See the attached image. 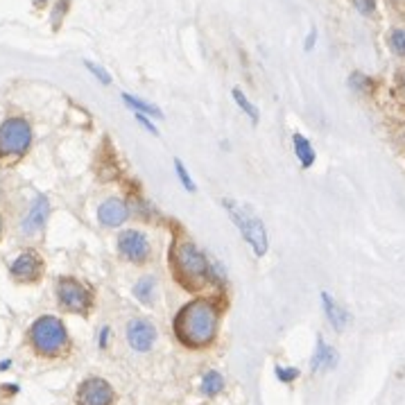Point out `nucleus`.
<instances>
[{
	"instance_id": "1",
	"label": "nucleus",
	"mask_w": 405,
	"mask_h": 405,
	"mask_svg": "<svg viewBox=\"0 0 405 405\" xmlns=\"http://www.w3.org/2000/svg\"><path fill=\"white\" fill-rule=\"evenodd\" d=\"M220 326V311L211 299H195L179 311L175 333L181 344L190 349H204L215 340Z\"/></svg>"
},
{
	"instance_id": "2",
	"label": "nucleus",
	"mask_w": 405,
	"mask_h": 405,
	"mask_svg": "<svg viewBox=\"0 0 405 405\" xmlns=\"http://www.w3.org/2000/svg\"><path fill=\"white\" fill-rule=\"evenodd\" d=\"M172 269L186 287H199L208 281V260L199 252L195 243L190 240H179L170 252Z\"/></svg>"
},
{
	"instance_id": "3",
	"label": "nucleus",
	"mask_w": 405,
	"mask_h": 405,
	"mask_svg": "<svg viewBox=\"0 0 405 405\" xmlns=\"http://www.w3.org/2000/svg\"><path fill=\"white\" fill-rule=\"evenodd\" d=\"M225 208L229 211L231 220L236 222L238 231L243 234V238L249 243V247L254 249V254L260 258L267 254V247H269V240H267V231L263 220H260L252 208L245 206V204H238L234 199H225L222 201Z\"/></svg>"
},
{
	"instance_id": "4",
	"label": "nucleus",
	"mask_w": 405,
	"mask_h": 405,
	"mask_svg": "<svg viewBox=\"0 0 405 405\" xmlns=\"http://www.w3.org/2000/svg\"><path fill=\"white\" fill-rule=\"evenodd\" d=\"M30 342L36 353L41 355H59L69 346V333L66 326L57 317H38L30 329Z\"/></svg>"
},
{
	"instance_id": "5",
	"label": "nucleus",
	"mask_w": 405,
	"mask_h": 405,
	"mask_svg": "<svg viewBox=\"0 0 405 405\" xmlns=\"http://www.w3.org/2000/svg\"><path fill=\"white\" fill-rule=\"evenodd\" d=\"M30 141L32 129L23 118H9L0 125V154H23Z\"/></svg>"
},
{
	"instance_id": "6",
	"label": "nucleus",
	"mask_w": 405,
	"mask_h": 405,
	"mask_svg": "<svg viewBox=\"0 0 405 405\" xmlns=\"http://www.w3.org/2000/svg\"><path fill=\"white\" fill-rule=\"evenodd\" d=\"M57 294H59V304L71 313H89L91 308V292L86 290L82 283H77L75 278H62L57 285Z\"/></svg>"
},
{
	"instance_id": "7",
	"label": "nucleus",
	"mask_w": 405,
	"mask_h": 405,
	"mask_svg": "<svg viewBox=\"0 0 405 405\" xmlns=\"http://www.w3.org/2000/svg\"><path fill=\"white\" fill-rule=\"evenodd\" d=\"M113 388L102 378H89L77 390V405H113Z\"/></svg>"
},
{
	"instance_id": "8",
	"label": "nucleus",
	"mask_w": 405,
	"mask_h": 405,
	"mask_svg": "<svg viewBox=\"0 0 405 405\" xmlns=\"http://www.w3.org/2000/svg\"><path fill=\"white\" fill-rule=\"evenodd\" d=\"M118 249L120 254L132 260V263H145L150 258V243L148 238L141 234L136 229H127L122 231L120 238H118Z\"/></svg>"
},
{
	"instance_id": "9",
	"label": "nucleus",
	"mask_w": 405,
	"mask_h": 405,
	"mask_svg": "<svg viewBox=\"0 0 405 405\" xmlns=\"http://www.w3.org/2000/svg\"><path fill=\"white\" fill-rule=\"evenodd\" d=\"M127 342L134 351L145 353L157 342V329L148 320H132L127 324Z\"/></svg>"
},
{
	"instance_id": "10",
	"label": "nucleus",
	"mask_w": 405,
	"mask_h": 405,
	"mask_svg": "<svg viewBox=\"0 0 405 405\" xmlns=\"http://www.w3.org/2000/svg\"><path fill=\"white\" fill-rule=\"evenodd\" d=\"M41 269H43V263L36 252H23L12 263V276L18 278V281H36Z\"/></svg>"
},
{
	"instance_id": "11",
	"label": "nucleus",
	"mask_w": 405,
	"mask_h": 405,
	"mask_svg": "<svg viewBox=\"0 0 405 405\" xmlns=\"http://www.w3.org/2000/svg\"><path fill=\"white\" fill-rule=\"evenodd\" d=\"M127 218H129V208L120 199H107L98 208V220L104 227H120Z\"/></svg>"
},
{
	"instance_id": "12",
	"label": "nucleus",
	"mask_w": 405,
	"mask_h": 405,
	"mask_svg": "<svg viewBox=\"0 0 405 405\" xmlns=\"http://www.w3.org/2000/svg\"><path fill=\"white\" fill-rule=\"evenodd\" d=\"M48 211H50V206H48V199L43 195H38L36 201L32 204L30 213H27V218L23 220V234L25 236H34L38 229H41L45 225V218H48Z\"/></svg>"
},
{
	"instance_id": "13",
	"label": "nucleus",
	"mask_w": 405,
	"mask_h": 405,
	"mask_svg": "<svg viewBox=\"0 0 405 405\" xmlns=\"http://www.w3.org/2000/svg\"><path fill=\"white\" fill-rule=\"evenodd\" d=\"M322 367H326V369H333V367H335V349L326 344L322 337H317V349H315L313 360H311V369H313V371H320Z\"/></svg>"
},
{
	"instance_id": "14",
	"label": "nucleus",
	"mask_w": 405,
	"mask_h": 405,
	"mask_svg": "<svg viewBox=\"0 0 405 405\" xmlns=\"http://www.w3.org/2000/svg\"><path fill=\"white\" fill-rule=\"evenodd\" d=\"M322 301H324V311H326V315H329V322L333 324V329L342 331L346 326V322H349V315H346V311H342V308L331 299V294H326V292L322 294Z\"/></svg>"
},
{
	"instance_id": "15",
	"label": "nucleus",
	"mask_w": 405,
	"mask_h": 405,
	"mask_svg": "<svg viewBox=\"0 0 405 405\" xmlns=\"http://www.w3.org/2000/svg\"><path fill=\"white\" fill-rule=\"evenodd\" d=\"M292 143H294V154H297V159L301 161V166L304 168H311L313 163H315V150L311 145V141H308L304 134H294L292 136Z\"/></svg>"
},
{
	"instance_id": "16",
	"label": "nucleus",
	"mask_w": 405,
	"mask_h": 405,
	"mask_svg": "<svg viewBox=\"0 0 405 405\" xmlns=\"http://www.w3.org/2000/svg\"><path fill=\"white\" fill-rule=\"evenodd\" d=\"M122 100H125V104L127 107H132L136 113H152L154 118H163V111L157 107V104H152V102H148V100H143V98H136V95H129V93H122Z\"/></svg>"
},
{
	"instance_id": "17",
	"label": "nucleus",
	"mask_w": 405,
	"mask_h": 405,
	"mask_svg": "<svg viewBox=\"0 0 405 405\" xmlns=\"http://www.w3.org/2000/svg\"><path fill=\"white\" fill-rule=\"evenodd\" d=\"M154 290H157V278H154V276H143L141 281L134 285V297H136L141 304L152 306Z\"/></svg>"
},
{
	"instance_id": "18",
	"label": "nucleus",
	"mask_w": 405,
	"mask_h": 405,
	"mask_svg": "<svg viewBox=\"0 0 405 405\" xmlns=\"http://www.w3.org/2000/svg\"><path fill=\"white\" fill-rule=\"evenodd\" d=\"M222 390H225V378L220 376V371L215 369L206 371V376L201 378V392H204L206 397H215Z\"/></svg>"
},
{
	"instance_id": "19",
	"label": "nucleus",
	"mask_w": 405,
	"mask_h": 405,
	"mask_svg": "<svg viewBox=\"0 0 405 405\" xmlns=\"http://www.w3.org/2000/svg\"><path fill=\"white\" fill-rule=\"evenodd\" d=\"M234 100H236L238 107L243 109V111L249 115V118H252V122H258V109L254 107L252 102L247 100V95H245L243 91H240V89H234Z\"/></svg>"
},
{
	"instance_id": "20",
	"label": "nucleus",
	"mask_w": 405,
	"mask_h": 405,
	"mask_svg": "<svg viewBox=\"0 0 405 405\" xmlns=\"http://www.w3.org/2000/svg\"><path fill=\"white\" fill-rule=\"evenodd\" d=\"M175 172H177L179 181H181V186H184L186 190H190V192H195V190H197V188H195V181L190 179L186 166H184V163H181L179 159H175Z\"/></svg>"
},
{
	"instance_id": "21",
	"label": "nucleus",
	"mask_w": 405,
	"mask_h": 405,
	"mask_svg": "<svg viewBox=\"0 0 405 405\" xmlns=\"http://www.w3.org/2000/svg\"><path fill=\"white\" fill-rule=\"evenodd\" d=\"M390 45H392V50L397 52V55H403L405 57V30H392L390 34Z\"/></svg>"
},
{
	"instance_id": "22",
	"label": "nucleus",
	"mask_w": 405,
	"mask_h": 405,
	"mask_svg": "<svg viewBox=\"0 0 405 405\" xmlns=\"http://www.w3.org/2000/svg\"><path fill=\"white\" fill-rule=\"evenodd\" d=\"M276 378L285 385H290L299 378V369L297 367H276Z\"/></svg>"
},
{
	"instance_id": "23",
	"label": "nucleus",
	"mask_w": 405,
	"mask_h": 405,
	"mask_svg": "<svg viewBox=\"0 0 405 405\" xmlns=\"http://www.w3.org/2000/svg\"><path fill=\"white\" fill-rule=\"evenodd\" d=\"M353 3V7L358 9L360 14H364V16H371L374 12H376V3L374 0H351Z\"/></svg>"
},
{
	"instance_id": "24",
	"label": "nucleus",
	"mask_w": 405,
	"mask_h": 405,
	"mask_svg": "<svg viewBox=\"0 0 405 405\" xmlns=\"http://www.w3.org/2000/svg\"><path fill=\"white\" fill-rule=\"evenodd\" d=\"M86 69H89L95 77H98V80L102 82V84H109L111 82V77H109V73L102 69V66H95L93 62H86Z\"/></svg>"
},
{
	"instance_id": "25",
	"label": "nucleus",
	"mask_w": 405,
	"mask_h": 405,
	"mask_svg": "<svg viewBox=\"0 0 405 405\" xmlns=\"http://www.w3.org/2000/svg\"><path fill=\"white\" fill-rule=\"evenodd\" d=\"M134 115H136V120H138V122H141L143 127H145L150 134H159V129L154 127V125H152V122H150V120H148V118H145V115H143V113H134Z\"/></svg>"
},
{
	"instance_id": "26",
	"label": "nucleus",
	"mask_w": 405,
	"mask_h": 405,
	"mask_svg": "<svg viewBox=\"0 0 405 405\" xmlns=\"http://www.w3.org/2000/svg\"><path fill=\"white\" fill-rule=\"evenodd\" d=\"M107 337H109V329H102V333H100V346H107Z\"/></svg>"
},
{
	"instance_id": "27",
	"label": "nucleus",
	"mask_w": 405,
	"mask_h": 405,
	"mask_svg": "<svg viewBox=\"0 0 405 405\" xmlns=\"http://www.w3.org/2000/svg\"><path fill=\"white\" fill-rule=\"evenodd\" d=\"M36 3H45V0H36Z\"/></svg>"
},
{
	"instance_id": "28",
	"label": "nucleus",
	"mask_w": 405,
	"mask_h": 405,
	"mask_svg": "<svg viewBox=\"0 0 405 405\" xmlns=\"http://www.w3.org/2000/svg\"><path fill=\"white\" fill-rule=\"evenodd\" d=\"M0 229H3V222H0Z\"/></svg>"
}]
</instances>
